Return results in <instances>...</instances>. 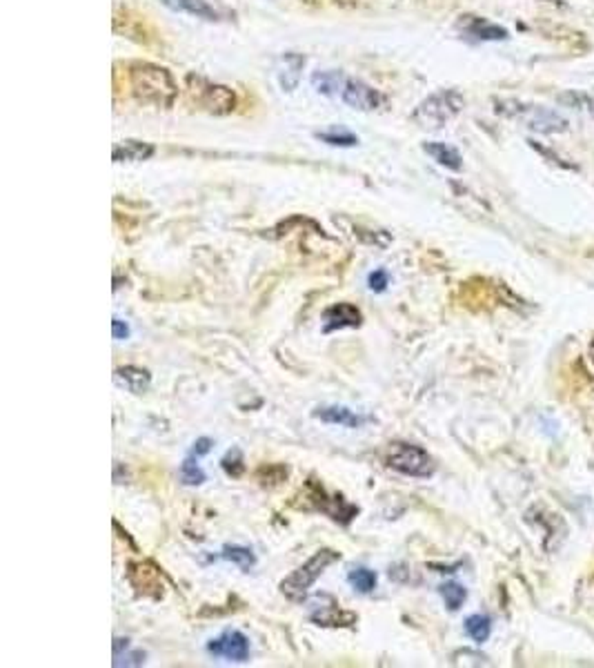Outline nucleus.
Here are the masks:
<instances>
[{"label": "nucleus", "instance_id": "1", "mask_svg": "<svg viewBox=\"0 0 594 668\" xmlns=\"http://www.w3.org/2000/svg\"><path fill=\"white\" fill-rule=\"evenodd\" d=\"M130 83L136 99L154 107H171L178 96L174 78L161 65L134 63L130 68Z\"/></svg>", "mask_w": 594, "mask_h": 668}, {"label": "nucleus", "instance_id": "2", "mask_svg": "<svg viewBox=\"0 0 594 668\" xmlns=\"http://www.w3.org/2000/svg\"><path fill=\"white\" fill-rule=\"evenodd\" d=\"M465 107V99L456 90H441L437 94L428 96L416 105L412 112V121L424 130H439V127L447 125L452 118L461 114Z\"/></svg>", "mask_w": 594, "mask_h": 668}, {"label": "nucleus", "instance_id": "3", "mask_svg": "<svg viewBox=\"0 0 594 668\" xmlns=\"http://www.w3.org/2000/svg\"><path fill=\"white\" fill-rule=\"evenodd\" d=\"M499 112L503 116L514 118L521 125H526L527 130L539 131V134H561V131L567 130L570 123L561 116L554 109L543 107V105H527V103H519V100H505L501 103Z\"/></svg>", "mask_w": 594, "mask_h": 668}, {"label": "nucleus", "instance_id": "4", "mask_svg": "<svg viewBox=\"0 0 594 668\" xmlns=\"http://www.w3.org/2000/svg\"><path fill=\"white\" fill-rule=\"evenodd\" d=\"M338 560H341V553L332 551V548H323V551L314 553L301 569H297L289 577H285L283 582H281V591H283V595L288 597V600L303 601L307 591L312 588V584L323 575V570L328 569V566H332L334 561Z\"/></svg>", "mask_w": 594, "mask_h": 668}, {"label": "nucleus", "instance_id": "5", "mask_svg": "<svg viewBox=\"0 0 594 668\" xmlns=\"http://www.w3.org/2000/svg\"><path fill=\"white\" fill-rule=\"evenodd\" d=\"M385 464L390 465L392 470L396 473L408 474V477H432L437 465H434V459L424 450V448L415 446V443H403L396 441L390 443L385 455Z\"/></svg>", "mask_w": 594, "mask_h": 668}, {"label": "nucleus", "instance_id": "6", "mask_svg": "<svg viewBox=\"0 0 594 668\" xmlns=\"http://www.w3.org/2000/svg\"><path fill=\"white\" fill-rule=\"evenodd\" d=\"M310 499L314 501L316 511L325 513L328 517H332L334 521H341V524H350L356 515H359V508L347 504L341 495H328L323 486L310 481Z\"/></svg>", "mask_w": 594, "mask_h": 668}, {"label": "nucleus", "instance_id": "7", "mask_svg": "<svg viewBox=\"0 0 594 668\" xmlns=\"http://www.w3.org/2000/svg\"><path fill=\"white\" fill-rule=\"evenodd\" d=\"M208 653L214 657H226L230 662H248L249 640L241 631H226L221 637L210 641Z\"/></svg>", "mask_w": 594, "mask_h": 668}, {"label": "nucleus", "instance_id": "8", "mask_svg": "<svg viewBox=\"0 0 594 668\" xmlns=\"http://www.w3.org/2000/svg\"><path fill=\"white\" fill-rule=\"evenodd\" d=\"M341 100L352 109H359V112H374V109L381 107L383 96L378 94L374 87H369L363 81H347L345 90H343Z\"/></svg>", "mask_w": 594, "mask_h": 668}, {"label": "nucleus", "instance_id": "9", "mask_svg": "<svg viewBox=\"0 0 594 668\" xmlns=\"http://www.w3.org/2000/svg\"><path fill=\"white\" fill-rule=\"evenodd\" d=\"M203 83V90L198 91V103L203 105L208 112L212 114H227L234 109L236 96L230 87L223 85H212V83Z\"/></svg>", "mask_w": 594, "mask_h": 668}, {"label": "nucleus", "instance_id": "10", "mask_svg": "<svg viewBox=\"0 0 594 668\" xmlns=\"http://www.w3.org/2000/svg\"><path fill=\"white\" fill-rule=\"evenodd\" d=\"M325 321V332H334V330H343V328H359L363 316H360V310L352 303H337V306L328 307L323 314Z\"/></svg>", "mask_w": 594, "mask_h": 668}, {"label": "nucleus", "instance_id": "11", "mask_svg": "<svg viewBox=\"0 0 594 668\" xmlns=\"http://www.w3.org/2000/svg\"><path fill=\"white\" fill-rule=\"evenodd\" d=\"M305 68V56L303 54H289L281 56L279 60V72H276V78H279V85L283 91H294L301 83V72Z\"/></svg>", "mask_w": 594, "mask_h": 668}, {"label": "nucleus", "instance_id": "12", "mask_svg": "<svg viewBox=\"0 0 594 668\" xmlns=\"http://www.w3.org/2000/svg\"><path fill=\"white\" fill-rule=\"evenodd\" d=\"M465 36L477 38V41H503L508 38V32L495 23H487L486 19H477V16H463L459 23Z\"/></svg>", "mask_w": 594, "mask_h": 668}, {"label": "nucleus", "instance_id": "13", "mask_svg": "<svg viewBox=\"0 0 594 668\" xmlns=\"http://www.w3.org/2000/svg\"><path fill=\"white\" fill-rule=\"evenodd\" d=\"M161 3L165 7H170V10L180 12V14H189L194 19L210 20V23L221 20V14L210 5L208 0H161Z\"/></svg>", "mask_w": 594, "mask_h": 668}, {"label": "nucleus", "instance_id": "14", "mask_svg": "<svg viewBox=\"0 0 594 668\" xmlns=\"http://www.w3.org/2000/svg\"><path fill=\"white\" fill-rule=\"evenodd\" d=\"M114 381H116V386L125 388L127 393L140 394L149 388L152 375H149L147 370H143V368L125 366V368H118V370L114 372Z\"/></svg>", "mask_w": 594, "mask_h": 668}, {"label": "nucleus", "instance_id": "15", "mask_svg": "<svg viewBox=\"0 0 594 668\" xmlns=\"http://www.w3.org/2000/svg\"><path fill=\"white\" fill-rule=\"evenodd\" d=\"M314 417H316V419L325 421V424L345 425V428H360V425L368 421L365 417L356 415V412H352L350 408H345V406L319 408V410H314Z\"/></svg>", "mask_w": 594, "mask_h": 668}, {"label": "nucleus", "instance_id": "16", "mask_svg": "<svg viewBox=\"0 0 594 668\" xmlns=\"http://www.w3.org/2000/svg\"><path fill=\"white\" fill-rule=\"evenodd\" d=\"M154 156V145L143 143V140H123L114 145L112 158L114 163H140Z\"/></svg>", "mask_w": 594, "mask_h": 668}, {"label": "nucleus", "instance_id": "17", "mask_svg": "<svg viewBox=\"0 0 594 668\" xmlns=\"http://www.w3.org/2000/svg\"><path fill=\"white\" fill-rule=\"evenodd\" d=\"M347 78L337 69H323L312 74V87L323 96H341L345 90Z\"/></svg>", "mask_w": 594, "mask_h": 668}, {"label": "nucleus", "instance_id": "18", "mask_svg": "<svg viewBox=\"0 0 594 668\" xmlns=\"http://www.w3.org/2000/svg\"><path fill=\"white\" fill-rule=\"evenodd\" d=\"M424 152L428 154V156H432L439 165L447 167V170L459 172L461 167H463V158H461V154L446 143H425Z\"/></svg>", "mask_w": 594, "mask_h": 668}, {"label": "nucleus", "instance_id": "19", "mask_svg": "<svg viewBox=\"0 0 594 668\" xmlns=\"http://www.w3.org/2000/svg\"><path fill=\"white\" fill-rule=\"evenodd\" d=\"M490 631L492 622L487 615H472V617L465 619V632H468L474 641H479V644H483V641L490 637Z\"/></svg>", "mask_w": 594, "mask_h": 668}, {"label": "nucleus", "instance_id": "20", "mask_svg": "<svg viewBox=\"0 0 594 668\" xmlns=\"http://www.w3.org/2000/svg\"><path fill=\"white\" fill-rule=\"evenodd\" d=\"M347 582L354 586V591L368 595V592H372L376 588V573L369 569H354L347 575Z\"/></svg>", "mask_w": 594, "mask_h": 668}, {"label": "nucleus", "instance_id": "21", "mask_svg": "<svg viewBox=\"0 0 594 668\" xmlns=\"http://www.w3.org/2000/svg\"><path fill=\"white\" fill-rule=\"evenodd\" d=\"M439 592H441V597L446 600V606L450 610H459L461 606H463V601L468 600V591H465L461 584L455 582H447L443 584V586H439Z\"/></svg>", "mask_w": 594, "mask_h": 668}, {"label": "nucleus", "instance_id": "22", "mask_svg": "<svg viewBox=\"0 0 594 668\" xmlns=\"http://www.w3.org/2000/svg\"><path fill=\"white\" fill-rule=\"evenodd\" d=\"M221 557L227 561H234V564H239L241 569H245V570H249L254 564H257L254 553L245 546H226L223 548Z\"/></svg>", "mask_w": 594, "mask_h": 668}, {"label": "nucleus", "instance_id": "23", "mask_svg": "<svg viewBox=\"0 0 594 668\" xmlns=\"http://www.w3.org/2000/svg\"><path fill=\"white\" fill-rule=\"evenodd\" d=\"M180 479H183V483H187V486H198V483L205 481V473L201 470V465L194 461L192 455L180 464Z\"/></svg>", "mask_w": 594, "mask_h": 668}, {"label": "nucleus", "instance_id": "24", "mask_svg": "<svg viewBox=\"0 0 594 668\" xmlns=\"http://www.w3.org/2000/svg\"><path fill=\"white\" fill-rule=\"evenodd\" d=\"M558 100L570 105L572 109H581V112L594 114V99L588 94H581V91H567V94L558 96Z\"/></svg>", "mask_w": 594, "mask_h": 668}, {"label": "nucleus", "instance_id": "25", "mask_svg": "<svg viewBox=\"0 0 594 668\" xmlns=\"http://www.w3.org/2000/svg\"><path fill=\"white\" fill-rule=\"evenodd\" d=\"M316 139L325 140V143L334 145V147H352V145L359 143V139H356L354 134H350V131H337V130L319 131V134H316Z\"/></svg>", "mask_w": 594, "mask_h": 668}, {"label": "nucleus", "instance_id": "26", "mask_svg": "<svg viewBox=\"0 0 594 668\" xmlns=\"http://www.w3.org/2000/svg\"><path fill=\"white\" fill-rule=\"evenodd\" d=\"M221 465H223V470L230 474V477H241V474H243V470H245V464H243V455H241L239 448H234V450L227 452V455L223 457Z\"/></svg>", "mask_w": 594, "mask_h": 668}, {"label": "nucleus", "instance_id": "27", "mask_svg": "<svg viewBox=\"0 0 594 668\" xmlns=\"http://www.w3.org/2000/svg\"><path fill=\"white\" fill-rule=\"evenodd\" d=\"M368 283L369 290H374V292H383L387 288V283H390V276H387L385 270H376L368 276Z\"/></svg>", "mask_w": 594, "mask_h": 668}, {"label": "nucleus", "instance_id": "28", "mask_svg": "<svg viewBox=\"0 0 594 668\" xmlns=\"http://www.w3.org/2000/svg\"><path fill=\"white\" fill-rule=\"evenodd\" d=\"M210 450H212V441H210V439H208V437H201V439H198V441H194V446H192V452H189V455H192V457H196V459H198V457L208 455V452H210Z\"/></svg>", "mask_w": 594, "mask_h": 668}, {"label": "nucleus", "instance_id": "29", "mask_svg": "<svg viewBox=\"0 0 594 668\" xmlns=\"http://www.w3.org/2000/svg\"><path fill=\"white\" fill-rule=\"evenodd\" d=\"M112 334H114V339L116 341H123L130 337V325L123 323L121 319H114L112 321Z\"/></svg>", "mask_w": 594, "mask_h": 668}, {"label": "nucleus", "instance_id": "30", "mask_svg": "<svg viewBox=\"0 0 594 668\" xmlns=\"http://www.w3.org/2000/svg\"><path fill=\"white\" fill-rule=\"evenodd\" d=\"M588 354H590V362H592V363H594V339H592V344H590V350H588Z\"/></svg>", "mask_w": 594, "mask_h": 668}]
</instances>
